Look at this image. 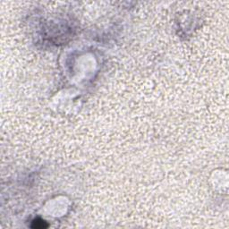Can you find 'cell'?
<instances>
[{
  "instance_id": "obj_1",
  "label": "cell",
  "mask_w": 229,
  "mask_h": 229,
  "mask_svg": "<svg viewBox=\"0 0 229 229\" xmlns=\"http://www.w3.org/2000/svg\"><path fill=\"white\" fill-rule=\"evenodd\" d=\"M47 225L43 220L37 219V220H34L32 222V227L33 228H44V227H47Z\"/></svg>"
}]
</instances>
